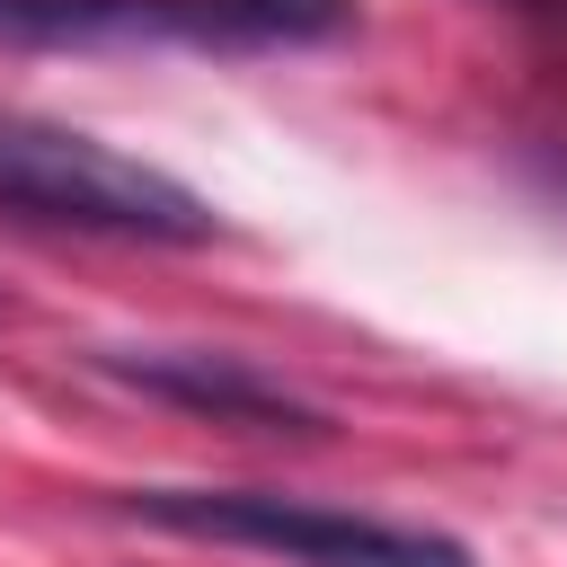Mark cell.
Returning <instances> with one entry per match:
<instances>
[{
	"label": "cell",
	"mask_w": 567,
	"mask_h": 567,
	"mask_svg": "<svg viewBox=\"0 0 567 567\" xmlns=\"http://www.w3.org/2000/svg\"><path fill=\"white\" fill-rule=\"evenodd\" d=\"M0 204L27 221H62V230H97V239H159V248H204L221 221L195 186H177L168 168L44 124V115H0Z\"/></svg>",
	"instance_id": "1"
},
{
	"label": "cell",
	"mask_w": 567,
	"mask_h": 567,
	"mask_svg": "<svg viewBox=\"0 0 567 567\" xmlns=\"http://www.w3.org/2000/svg\"><path fill=\"white\" fill-rule=\"evenodd\" d=\"M124 514L186 532V540L275 549L292 567H470V549L443 532H408V523H372V514L266 496V487H142V496H124Z\"/></svg>",
	"instance_id": "2"
},
{
	"label": "cell",
	"mask_w": 567,
	"mask_h": 567,
	"mask_svg": "<svg viewBox=\"0 0 567 567\" xmlns=\"http://www.w3.org/2000/svg\"><path fill=\"white\" fill-rule=\"evenodd\" d=\"M346 0H0V44H310Z\"/></svg>",
	"instance_id": "3"
},
{
	"label": "cell",
	"mask_w": 567,
	"mask_h": 567,
	"mask_svg": "<svg viewBox=\"0 0 567 567\" xmlns=\"http://www.w3.org/2000/svg\"><path fill=\"white\" fill-rule=\"evenodd\" d=\"M115 372L142 381V390H159V399H186V408H204V416H230V425H275V434H319V425H328L319 408H301L284 381H266V372L239 363V354L159 346V354H115Z\"/></svg>",
	"instance_id": "4"
},
{
	"label": "cell",
	"mask_w": 567,
	"mask_h": 567,
	"mask_svg": "<svg viewBox=\"0 0 567 567\" xmlns=\"http://www.w3.org/2000/svg\"><path fill=\"white\" fill-rule=\"evenodd\" d=\"M496 9H514V18H532V27H549V35H567V0H496Z\"/></svg>",
	"instance_id": "5"
}]
</instances>
